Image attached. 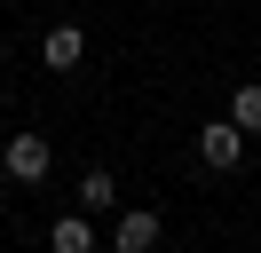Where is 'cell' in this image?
<instances>
[{
    "label": "cell",
    "mask_w": 261,
    "mask_h": 253,
    "mask_svg": "<svg viewBox=\"0 0 261 253\" xmlns=\"http://www.w3.org/2000/svg\"><path fill=\"white\" fill-rule=\"evenodd\" d=\"M0 166H8V182H48V166H56V150H48V135H8V150H0Z\"/></svg>",
    "instance_id": "obj_1"
},
{
    "label": "cell",
    "mask_w": 261,
    "mask_h": 253,
    "mask_svg": "<svg viewBox=\"0 0 261 253\" xmlns=\"http://www.w3.org/2000/svg\"><path fill=\"white\" fill-rule=\"evenodd\" d=\"M198 158H206L214 174H229V166L245 158V127H238V119H214L206 135H198Z\"/></svg>",
    "instance_id": "obj_2"
},
{
    "label": "cell",
    "mask_w": 261,
    "mask_h": 253,
    "mask_svg": "<svg viewBox=\"0 0 261 253\" xmlns=\"http://www.w3.org/2000/svg\"><path fill=\"white\" fill-rule=\"evenodd\" d=\"M80 56H87V32L80 24H56L48 40H40V63H48V71H71Z\"/></svg>",
    "instance_id": "obj_3"
},
{
    "label": "cell",
    "mask_w": 261,
    "mask_h": 253,
    "mask_svg": "<svg viewBox=\"0 0 261 253\" xmlns=\"http://www.w3.org/2000/svg\"><path fill=\"white\" fill-rule=\"evenodd\" d=\"M111 245L119 253H150V245H159V214H150V206H143V214H119V237H111Z\"/></svg>",
    "instance_id": "obj_4"
},
{
    "label": "cell",
    "mask_w": 261,
    "mask_h": 253,
    "mask_svg": "<svg viewBox=\"0 0 261 253\" xmlns=\"http://www.w3.org/2000/svg\"><path fill=\"white\" fill-rule=\"evenodd\" d=\"M48 245H56V253H95V230H87V214H64V221L48 230Z\"/></svg>",
    "instance_id": "obj_5"
},
{
    "label": "cell",
    "mask_w": 261,
    "mask_h": 253,
    "mask_svg": "<svg viewBox=\"0 0 261 253\" xmlns=\"http://www.w3.org/2000/svg\"><path fill=\"white\" fill-rule=\"evenodd\" d=\"M229 119H238L245 135H261V79H245V87L229 95Z\"/></svg>",
    "instance_id": "obj_6"
},
{
    "label": "cell",
    "mask_w": 261,
    "mask_h": 253,
    "mask_svg": "<svg viewBox=\"0 0 261 253\" xmlns=\"http://www.w3.org/2000/svg\"><path fill=\"white\" fill-rule=\"evenodd\" d=\"M80 206H119V182H111V174H87V182H80Z\"/></svg>",
    "instance_id": "obj_7"
}]
</instances>
